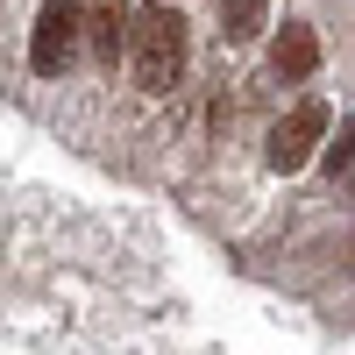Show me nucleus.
Instances as JSON below:
<instances>
[{
	"mask_svg": "<svg viewBox=\"0 0 355 355\" xmlns=\"http://www.w3.org/2000/svg\"><path fill=\"white\" fill-rule=\"evenodd\" d=\"M185 15L171 8V0H150V8H128V36H121V57L135 64V85L142 93H171L178 78H185Z\"/></svg>",
	"mask_w": 355,
	"mask_h": 355,
	"instance_id": "nucleus-1",
	"label": "nucleus"
},
{
	"mask_svg": "<svg viewBox=\"0 0 355 355\" xmlns=\"http://www.w3.org/2000/svg\"><path fill=\"white\" fill-rule=\"evenodd\" d=\"M85 50V8L78 0H43L36 8V28H28V64L36 78H64Z\"/></svg>",
	"mask_w": 355,
	"mask_h": 355,
	"instance_id": "nucleus-2",
	"label": "nucleus"
},
{
	"mask_svg": "<svg viewBox=\"0 0 355 355\" xmlns=\"http://www.w3.org/2000/svg\"><path fill=\"white\" fill-rule=\"evenodd\" d=\"M327 121H334V114H327V100H299V107H291L284 114V121L270 128V150H263V157H270V171H306L313 164V150H320V142H327Z\"/></svg>",
	"mask_w": 355,
	"mask_h": 355,
	"instance_id": "nucleus-3",
	"label": "nucleus"
},
{
	"mask_svg": "<svg viewBox=\"0 0 355 355\" xmlns=\"http://www.w3.org/2000/svg\"><path fill=\"white\" fill-rule=\"evenodd\" d=\"M320 71V36L306 21H284L277 28V43H270V78H284V85H306Z\"/></svg>",
	"mask_w": 355,
	"mask_h": 355,
	"instance_id": "nucleus-4",
	"label": "nucleus"
},
{
	"mask_svg": "<svg viewBox=\"0 0 355 355\" xmlns=\"http://www.w3.org/2000/svg\"><path fill=\"white\" fill-rule=\"evenodd\" d=\"M121 36H128V0H93L85 8V43H93V57L107 71L121 64Z\"/></svg>",
	"mask_w": 355,
	"mask_h": 355,
	"instance_id": "nucleus-5",
	"label": "nucleus"
},
{
	"mask_svg": "<svg viewBox=\"0 0 355 355\" xmlns=\"http://www.w3.org/2000/svg\"><path fill=\"white\" fill-rule=\"evenodd\" d=\"M270 21V0H220V36L227 43H256Z\"/></svg>",
	"mask_w": 355,
	"mask_h": 355,
	"instance_id": "nucleus-6",
	"label": "nucleus"
},
{
	"mask_svg": "<svg viewBox=\"0 0 355 355\" xmlns=\"http://www.w3.org/2000/svg\"><path fill=\"white\" fill-rule=\"evenodd\" d=\"M327 171H334L341 185H348V121H341V142H334V150H327Z\"/></svg>",
	"mask_w": 355,
	"mask_h": 355,
	"instance_id": "nucleus-7",
	"label": "nucleus"
},
{
	"mask_svg": "<svg viewBox=\"0 0 355 355\" xmlns=\"http://www.w3.org/2000/svg\"><path fill=\"white\" fill-rule=\"evenodd\" d=\"M171 8H178V0H171Z\"/></svg>",
	"mask_w": 355,
	"mask_h": 355,
	"instance_id": "nucleus-8",
	"label": "nucleus"
}]
</instances>
